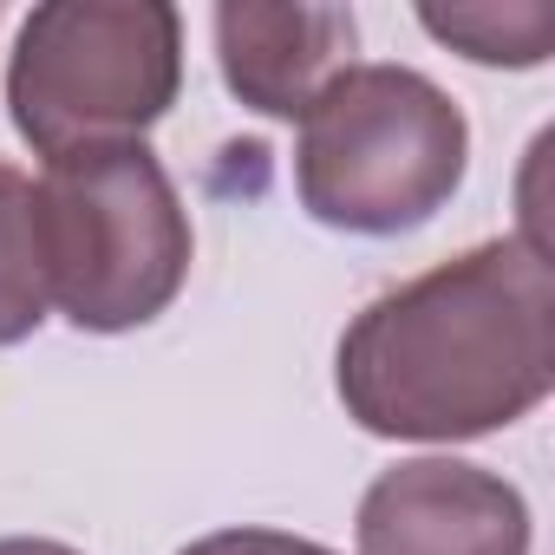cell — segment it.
<instances>
[{"instance_id": "4", "label": "cell", "mask_w": 555, "mask_h": 555, "mask_svg": "<svg viewBox=\"0 0 555 555\" xmlns=\"http://www.w3.org/2000/svg\"><path fill=\"white\" fill-rule=\"evenodd\" d=\"M183 86V14L164 0H47L21 21L8 112L40 164L144 144Z\"/></svg>"}, {"instance_id": "6", "label": "cell", "mask_w": 555, "mask_h": 555, "mask_svg": "<svg viewBox=\"0 0 555 555\" xmlns=\"http://www.w3.org/2000/svg\"><path fill=\"white\" fill-rule=\"evenodd\" d=\"M360 21L347 8H274V0H222L216 8V60L229 92L261 118H301L347 66Z\"/></svg>"}, {"instance_id": "9", "label": "cell", "mask_w": 555, "mask_h": 555, "mask_svg": "<svg viewBox=\"0 0 555 555\" xmlns=\"http://www.w3.org/2000/svg\"><path fill=\"white\" fill-rule=\"evenodd\" d=\"M183 555H334V548L288 529H216V535H196Z\"/></svg>"}, {"instance_id": "1", "label": "cell", "mask_w": 555, "mask_h": 555, "mask_svg": "<svg viewBox=\"0 0 555 555\" xmlns=\"http://www.w3.org/2000/svg\"><path fill=\"white\" fill-rule=\"evenodd\" d=\"M340 405L373 438L457 444L529 418L555 386V268L529 235L477 242L379 295L334 360Z\"/></svg>"}, {"instance_id": "5", "label": "cell", "mask_w": 555, "mask_h": 555, "mask_svg": "<svg viewBox=\"0 0 555 555\" xmlns=\"http://www.w3.org/2000/svg\"><path fill=\"white\" fill-rule=\"evenodd\" d=\"M353 542L360 555H529V503L483 464L405 457L366 483Z\"/></svg>"}, {"instance_id": "2", "label": "cell", "mask_w": 555, "mask_h": 555, "mask_svg": "<svg viewBox=\"0 0 555 555\" xmlns=\"http://www.w3.org/2000/svg\"><path fill=\"white\" fill-rule=\"evenodd\" d=\"M47 301L79 334L151 327L190 282V209L151 144L53 157L34 183Z\"/></svg>"}, {"instance_id": "8", "label": "cell", "mask_w": 555, "mask_h": 555, "mask_svg": "<svg viewBox=\"0 0 555 555\" xmlns=\"http://www.w3.org/2000/svg\"><path fill=\"white\" fill-rule=\"evenodd\" d=\"M53 314L47 301V261H40V216L34 177L0 164V347H21Z\"/></svg>"}, {"instance_id": "7", "label": "cell", "mask_w": 555, "mask_h": 555, "mask_svg": "<svg viewBox=\"0 0 555 555\" xmlns=\"http://www.w3.org/2000/svg\"><path fill=\"white\" fill-rule=\"evenodd\" d=\"M418 27L477 66H542L555 53V8L542 0H470V8H418Z\"/></svg>"}, {"instance_id": "10", "label": "cell", "mask_w": 555, "mask_h": 555, "mask_svg": "<svg viewBox=\"0 0 555 555\" xmlns=\"http://www.w3.org/2000/svg\"><path fill=\"white\" fill-rule=\"evenodd\" d=\"M0 555H79V548L47 542V535H0Z\"/></svg>"}, {"instance_id": "3", "label": "cell", "mask_w": 555, "mask_h": 555, "mask_svg": "<svg viewBox=\"0 0 555 555\" xmlns=\"http://www.w3.org/2000/svg\"><path fill=\"white\" fill-rule=\"evenodd\" d=\"M470 164V125L412 66H347L295 138V196L340 235H405L431 222Z\"/></svg>"}]
</instances>
